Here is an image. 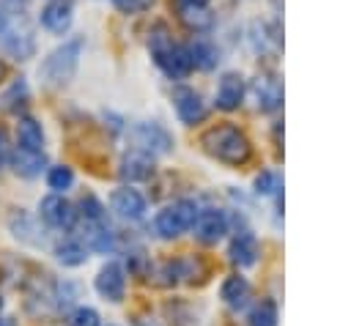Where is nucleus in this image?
<instances>
[{
	"label": "nucleus",
	"instance_id": "1",
	"mask_svg": "<svg viewBox=\"0 0 351 326\" xmlns=\"http://www.w3.org/2000/svg\"><path fill=\"white\" fill-rule=\"evenodd\" d=\"M200 145L206 148L208 156H214L217 162L230 164V167H241L252 159L250 137L233 123H219V126L206 129L203 137H200Z\"/></svg>",
	"mask_w": 351,
	"mask_h": 326
},
{
	"label": "nucleus",
	"instance_id": "34",
	"mask_svg": "<svg viewBox=\"0 0 351 326\" xmlns=\"http://www.w3.org/2000/svg\"><path fill=\"white\" fill-rule=\"evenodd\" d=\"M3 77H5V63L0 60V79H3Z\"/></svg>",
	"mask_w": 351,
	"mask_h": 326
},
{
	"label": "nucleus",
	"instance_id": "7",
	"mask_svg": "<svg viewBox=\"0 0 351 326\" xmlns=\"http://www.w3.org/2000/svg\"><path fill=\"white\" fill-rule=\"evenodd\" d=\"M110 208H112L115 216L123 219V222H140V219H145L148 203H145V197H143L134 186H118V189L110 195Z\"/></svg>",
	"mask_w": 351,
	"mask_h": 326
},
{
	"label": "nucleus",
	"instance_id": "6",
	"mask_svg": "<svg viewBox=\"0 0 351 326\" xmlns=\"http://www.w3.org/2000/svg\"><path fill=\"white\" fill-rule=\"evenodd\" d=\"M173 110H176V115L184 126H195L208 115V107H206L203 96L195 88H186V85L173 90Z\"/></svg>",
	"mask_w": 351,
	"mask_h": 326
},
{
	"label": "nucleus",
	"instance_id": "25",
	"mask_svg": "<svg viewBox=\"0 0 351 326\" xmlns=\"http://www.w3.org/2000/svg\"><path fill=\"white\" fill-rule=\"evenodd\" d=\"M252 326H277V304L271 299H261L250 312Z\"/></svg>",
	"mask_w": 351,
	"mask_h": 326
},
{
	"label": "nucleus",
	"instance_id": "30",
	"mask_svg": "<svg viewBox=\"0 0 351 326\" xmlns=\"http://www.w3.org/2000/svg\"><path fill=\"white\" fill-rule=\"evenodd\" d=\"M69 326H99V312L93 307H77L69 315Z\"/></svg>",
	"mask_w": 351,
	"mask_h": 326
},
{
	"label": "nucleus",
	"instance_id": "33",
	"mask_svg": "<svg viewBox=\"0 0 351 326\" xmlns=\"http://www.w3.org/2000/svg\"><path fill=\"white\" fill-rule=\"evenodd\" d=\"M5 30H8V16H5L3 11H0V38L5 36Z\"/></svg>",
	"mask_w": 351,
	"mask_h": 326
},
{
	"label": "nucleus",
	"instance_id": "32",
	"mask_svg": "<svg viewBox=\"0 0 351 326\" xmlns=\"http://www.w3.org/2000/svg\"><path fill=\"white\" fill-rule=\"evenodd\" d=\"M5 8H11V11H19V8H25V3L27 0H0Z\"/></svg>",
	"mask_w": 351,
	"mask_h": 326
},
{
	"label": "nucleus",
	"instance_id": "18",
	"mask_svg": "<svg viewBox=\"0 0 351 326\" xmlns=\"http://www.w3.org/2000/svg\"><path fill=\"white\" fill-rule=\"evenodd\" d=\"M219 296L233 312H241V310H247V304L252 299V288L241 274H230V277H225V282L219 288Z\"/></svg>",
	"mask_w": 351,
	"mask_h": 326
},
{
	"label": "nucleus",
	"instance_id": "11",
	"mask_svg": "<svg viewBox=\"0 0 351 326\" xmlns=\"http://www.w3.org/2000/svg\"><path fill=\"white\" fill-rule=\"evenodd\" d=\"M96 293L99 296H104L107 301H123V293H126V268L121 266V263H115V260H110V263H104L101 266V271L96 274Z\"/></svg>",
	"mask_w": 351,
	"mask_h": 326
},
{
	"label": "nucleus",
	"instance_id": "12",
	"mask_svg": "<svg viewBox=\"0 0 351 326\" xmlns=\"http://www.w3.org/2000/svg\"><path fill=\"white\" fill-rule=\"evenodd\" d=\"M38 214H41V219H44L49 227H58V230H69V227L74 225V219H77L74 205H71L60 192L44 197L41 205H38Z\"/></svg>",
	"mask_w": 351,
	"mask_h": 326
},
{
	"label": "nucleus",
	"instance_id": "20",
	"mask_svg": "<svg viewBox=\"0 0 351 326\" xmlns=\"http://www.w3.org/2000/svg\"><path fill=\"white\" fill-rule=\"evenodd\" d=\"M16 142L19 148H27V151H41L44 148V129L36 118L30 115H22L19 123H16Z\"/></svg>",
	"mask_w": 351,
	"mask_h": 326
},
{
	"label": "nucleus",
	"instance_id": "5",
	"mask_svg": "<svg viewBox=\"0 0 351 326\" xmlns=\"http://www.w3.org/2000/svg\"><path fill=\"white\" fill-rule=\"evenodd\" d=\"M132 148H140V151H145V153H151V156H156V153H167L170 148H173V137H170V131L162 126V123H156V121H151V123H137L134 129H132Z\"/></svg>",
	"mask_w": 351,
	"mask_h": 326
},
{
	"label": "nucleus",
	"instance_id": "10",
	"mask_svg": "<svg viewBox=\"0 0 351 326\" xmlns=\"http://www.w3.org/2000/svg\"><path fill=\"white\" fill-rule=\"evenodd\" d=\"M244 93H247V82L239 71H225L217 82V93H214V104L217 110H225V112H233L241 107L244 101Z\"/></svg>",
	"mask_w": 351,
	"mask_h": 326
},
{
	"label": "nucleus",
	"instance_id": "28",
	"mask_svg": "<svg viewBox=\"0 0 351 326\" xmlns=\"http://www.w3.org/2000/svg\"><path fill=\"white\" fill-rule=\"evenodd\" d=\"M255 192L269 197V195H277L280 192V175L274 170H263L258 178H255Z\"/></svg>",
	"mask_w": 351,
	"mask_h": 326
},
{
	"label": "nucleus",
	"instance_id": "14",
	"mask_svg": "<svg viewBox=\"0 0 351 326\" xmlns=\"http://www.w3.org/2000/svg\"><path fill=\"white\" fill-rule=\"evenodd\" d=\"M173 8L181 19V25L192 33H206L214 27V14L208 11V5H197L189 0H173Z\"/></svg>",
	"mask_w": 351,
	"mask_h": 326
},
{
	"label": "nucleus",
	"instance_id": "23",
	"mask_svg": "<svg viewBox=\"0 0 351 326\" xmlns=\"http://www.w3.org/2000/svg\"><path fill=\"white\" fill-rule=\"evenodd\" d=\"M30 101V90H27V82L25 79H16L11 82V88L3 93V107L11 110V112H19L25 110V104Z\"/></svg>",
	"mask_w": 351,
	"mask_h": 326
},
{
	"label": "nucleus",
	"instance_id": "35",
	"mask_svg": "<svg viewBox=\"0 0 351 326\" xmlns=\"http://www.w3.org/2000/svg\"><path fill=\"white\" fill-rule=\"evenodd\" d=\"M0 310H3V299H0Z\"/></svg>",
	"mask_w": 351,
	"mask_h": 326
},
{
	"label": "nucleus",
	"instance_id": "26",
	"mask_svg": "<svg viewBox=\"0 0 351 326\" xmlns=\"http://www.w3.org/2000/svg\"><path fill=\"white\" fill-rule=\"evenodd\" d=\"M71 184H74L71 167H66V164L49 167V173H47V186H49L52 192H66V189H71Z\"/></svg>",
	"mask_w": 351,
	"mask_h": 326
},
{
	"label": "nucleus",
	"instance_id": "21",
	"mask_svg": "<svg viewBox=\"0 0 351 326\" xmlns=\"http://www.w3.org/2000/svg\"><path fill=\"white\" fill-rule=\"evenodd\" d=\"M85 247L93 252H112L115 233L107 227V222H85Z\"/></svg>",
	"mask_w": 351,
	"mask_h": 326
},
{
	"label": "nucleus",
	"instance_id": "29",
	"mask_svg": "<svg viewBox=\"0 0 351 326\" xmlns=\"http://www.w3.org/2000/svg\"><path fill=\"white\" fill-rule=\"evenodd\" d=\"M110 3H112L115 11H121V14H126V16H134V14L151 11L156 0H110Z\"/></svg>",
	"mask_w": 351,
	"mask_h": 326
},
{
	"label": "nucleus",
	"instance_id": "19",
	"mask_svg": "<svg viewBox=\"0 0 351 326\" xmlns=\"http://www.w3.org/2000/svg\"><path fill=\"white\" fill-rule=\"evenodd\" d=\"M8 162H11L14 173L22 178H36L47 167L44 151H27V148H16L14 153H8Z\"/></svg>",
	"mask_w": 351,
	"mask_h": 326
},
{
	"label": "nucleus",
	"instance_id": "8",
	"mask_svg": "<svg viewBox=\"0 0 351 326\" xmlns=\"http://www.w3.org/2000/svg\"><path fill=\"white\" fill-rule=\"evenodd\" d=\"M192 233L200 244H217L228 233V214L222 208H200L192 225Z\"/></svg>",
	"mask_w": 351,
	"mask_h": 326
},
{
	"label": "nucleus",
	"instance_id": "31",
	"mask_svg": "<svg viewBox=\"0 0 351 326\" xmlns=\"http://www.w3.org/2000/svg\"><path fill=\"white\" fill-rule=\"evenodd\" d=\"M8 162V137H5V129H0V164Z\"/></svg>",
	"mask_w": 351,
	"mask_h": 326
},
{
	"label": "nucleus",
	"instance_id": "16",
	"mask_svg": "<svg viewBox=\"0 0 351 326\" xmlns=\"http://www.w3.org/2000/svg\"><path fill=\"white\" fill-rule=\"evenodd\" d=\"M258 238L250 233V230H239L233 238H230V247H228V258L233 266L239 268H247V266H255L258 263Z\"/></svg>",
	"mask_w": 351,
	"mask_h": 326
},
{
	"label": "nucleus",
	"instance_id": "22",
	"mask_svg": "<svg viewBox=\"0 0 351 326\" xmlns=\"http://www.w3.org/2000/svg\"><path fill=\"white\" fill-rule=\"evenodd\" d=\"M55 258L63 266H82L88 260V247H82L80 241H63L55 247Z\"/></svg>",
	"mask_w": 351,
	"mask_h": 326
},
{
	"label": "nucleus",
	"instance_id": "24",
	"mask_svg": "<svg viewBox=\"0 0 351 326\" xmlns=\"http://www.w3.org/2000/svg\"><path fill=\"white\" fill-rule=\"evenodd\" d=\"M3 47H5L14 58L25 60V58L33 52V38H30L27 33H11V30H5V36H3Z\"/></svg>",
	"mask_w": 351,
	"mask_h": 326
},
{
	"label": "nucleus",
	"instance_id": "17",
	"mask_svg": "<svg viewBox=\"0 0 351 326\" xmlns=\"http://www.w3.org/2000/svg\"><path fill=\"white\" fill-rule=\"evenodd\" d=\"M184 49H186L189 66L197 68V71H211L219 63V49L208 38H192L189 44H184Z\"/></svg>",
	"mask_w": 351,
	"mask_h": 326
},
{
	"label": "nucleus",
	"instance_id": "3",
	"mask_svg": "<svg viewBox=\"0 0 351 326\" xmlns=\"http://www.w3.org/2000/svg\"><path fill=\"white\" fill-rule=\"evenodd\" d=\"M82 47H85V41L77 36V38L63 41L58 49H52V52L44 58L41 68H38L41 79H44L47 85H52V88H60V85L71 82V77L77 74V66H80Z\"/></svg>",
	"mask_w": 351,
	"mask_h": 326
},
{
	"label": "nucleus",
	"instance_id": "9",
	"mask_svg": "<svg viewBox=\"0 0 351 326\" xmlns=\"http://www.w3.org/2000/svg\"><path fill=\"white\" fill-rule=\"evenodd\" d=\"M252 99L261 112H277L282 107V79L271 71H263L252 79Z\"/></svg>",
	"mask_w": 351,
	"mask_h": 326
},
{
	"label": "nucleus",
	"instance_id": "15",
	"mask_svg": "<svg viewBox=\"0 0 351 326\" xmlns=\"http://www.w3.org/2000/svg\"><path fill=\"white\" fill-rule=\"evenodd\" d=\"M118 175L123 181H145L154 175V156L140 151V148H132L129 153H123L121 164H118Z\"/></svg>",
	"mask_w": 351,
	"mask_h": 326
},
{
	"label": "nucleus",
	"instance_id": "27",
	"mask_svg": "<svg viewBox=\"0 0 351 326\" xmlns=\"http://www.w3.org/2000/svg\"><path fill=\"white\" fill-rule=\"evenodd\" d=\"M80 208H82L80 214H82L85 222H107V211H104V205H101L99 197L85 195V197L80 200Z\"/></svg>",
	"mask_w": 351,
	"mask_h": 326
},
{
	"label": "nucleus",
	"instance_id": "4",
	"mask_svg": "<svg viewBox=\"0 0 351 326\" xmlns=\"http://www.w3.org/2000/svg\"><path fill=\"white\" fill-rule=\"evenodd\" d=\"M197 211H200V205H197L195 200H189V197H178V200L167 203V205L156 214V219H154L156 236H159V238H178V236L189 233L192 225H195Z\"/></svg>",
	"mask_w": 351,
	"mask_h": 326
},
{
	"label": "nucleus",
	"instance_id": "13",
	"mask_svg": "<svg viewBox=\"0 0 351 326\" xmlns=\"http://www.w3.org/2000/svg\"><path fill=\"white\" fill-rule=\"evenodd\" d=\"M71 19H74V5L71 0H49L41 14H38V22L44 30L55 33V36H63L69 27H71Z\"/></svg>",
	"mask_w": 351,
	"mask_h": 326
},
{
	"label": "nucleus",
	"instance_id": "2",
	"mask_svg": "<svg viewBox=\"0 0 351 326\" xmlns=\"http://www.w3.org/2000/svg\"><path fill=\"white\" fill-rule=\"evenodd\" d=\"M148 49H151V58L154 63L162 68L165 77L170 79H184L192 66H189V58H186V49L184 44H178L170 33V27L165 22H156L151 30H148Z\"/></svg>",
	"mask_w": 351,
	"mask_h": 326
}]
</instances>
